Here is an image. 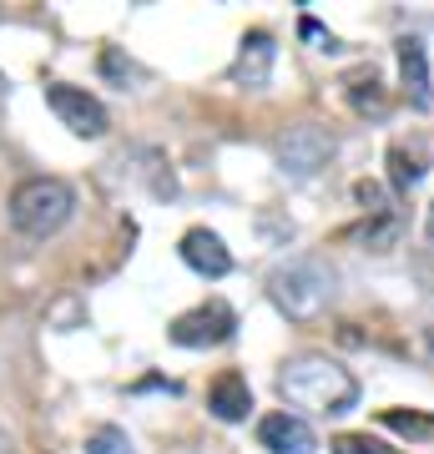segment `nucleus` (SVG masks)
Here are the masks:
<instances>
[{
    "mask_svg": "<svg viewBox=\"0 0 434 454\" xmlns=\"http://www.w3.org/2000/svg\"><path fill=\"white\" fill-rule=\"evenodd\" d=\"M86 454H137L131 450V434L127 429H116V424H101L86 434Z\"/></svg>",
    "mask_w": 434,
    "mask_h": 454,
    "instance_id": "14",
    "label": "nucleus"
},
{
    "mask_svg": "<svg viewBox=\"0 0 434 454\" xmlns=\"http://www.w3.org/2000/svg\"><path fill=\"white\" fill-rule=\"evenodd\" d=\"M257 444L268 454H313L319 450V439L308 429L304 414H293V409H273V414H263L257 419Z\"/></svg>",
    "mask_w": 434,
    "mask_h": 454,
    "instance_id": "7",
    "label": "nucleus"
},
{
    "mask_svg": "<svg viewBox=\"0 0 434 454\" xmlns=\"http://www.w3.org/2000/svg\"><path fill=\"white\" fill-rule=\"evenodd\" d=\"M268 298L278 303L283 318L293 324H313L328 303H334V268L323 258H288L268 273Z\"/></svg>",
    "mask_w": 434,
    "mask_h": 454,
    "instance_id": "2",
    "label": "nucleus"
},
{
    "mask_svg": "<svg viewBox=\"0 0 434 454\" xmlns=\"http://www.w3.org/2000/svg\"><path fill=\"white\" fill-rule=\"evenodd\" d=\"M334 454H389V450L379 444V439H369V434H338Z\"/></svg>",
    "mask_w": 434,
    "mask_h": 454,
    "instance_id": "18",
    "label": "nucleus"
},
{
    "mask_svg": "<svg viewBox=\"0 0 434 454\" xmlns=\"http://www.w3.org/2000/svg\"><path fill=\"white\" fill-rule=\"evenodd\" d=\"M182 262L202 278H227L233 273V253L223 247V238L212 232V227H193V232H182Z\"/></svg>",
    "mask_w": 434,
    "mask_h": 454,
    "instance_id": "10",
    "label": "nucleus"
},
{
    "mask_svg": "<svg viewBox=\"0 0 434 454\" xmlns=\"http://www.w3.org/2000/svg\"><path fill=\"white\" fill-rule=\"evenodd\" d=\"M354 197L364 202V212H369V217H379V223H394V202H389V192L379 187V182L364 177V182L354 187Z\"/></svg>",
    "mask_w": 434,
    "mask_h": 454,
    "instance_id": "16",
    "label": "nucleus"
},
{
    "mask_svg": "<svg viewBox=\"0 0 434 454\" xmlns=\"http://www.w3.org/2000/svg\"><path fill=\"white\" fill-rule=\"evenodd\" d=\"M430 354H434V333H430Z\"/></svg>",
    "mask_w": 434,
    "mask_h": 454,
    "instance_id": "22",
    "label": "nucleus"
},
{
    "mask_svg": "<svg viewBox=\"0 0 434 454\" xmlns=\"http://www.w3.org/2000/svg\"><path fill=\"white\" fill-rule=\"evenodd\" d=\"M278 152V172L293 182H308L319 167H328V157H334V137L323 127H313V121H298V127H288L283 137L273 142Z\"/></svg>",
    "mask_w": 434,
    "mask_h": 454,
    "instance_id": "4",
    "label": "nucleus"
},
{
    "mask_svg": "<svg viewBox=\"0 0 434 454\" xmlns=\"http://www.w3.org/2000/svg\"><path fill=\"white\" fill-rule=\"evenodd\" d=\"M101 71H107V76H116V82H122V91H127V82H142V71H137L131 61H122V51H116V46L101 51Z\"/></svg>",
    "mask_w": 434,
    "mask_h": 454,
    "instance_id": "17",
    "label": "nucleus"
},
{
    "mask_svg": "<svg viewBox=\"0 0 434 454\" xmlns=\"http://www.w3.org/2000/svg\"><path fill=\"white\" fill-rule=\"evenodd\" d=\"M349 101H354L359 116H384V86H379V76L374 71L349 76Z\"/></svg>",
    "mask_w": 434,
    "mask_h": 454,
    "instance_id": "13",
    "label": "nucleus"
},
{
    "mask_svg": "<svg viewBox=\"0 0 434 454\" xmlns=\"http://www.w3.org/2000/svg\"><path fill=\"white\" fill-rule=\"evenodd\" d=\"M379 419H384L389 429L409 434V439H430V434H434V414H414V409H409V414H404V409H384Z\"/></svg>",
    "mask_w": 434,
    "mask_h": 454,
    "instance_id": "15",
    "label": "nucleus"
},
{
    "mask_svg": "<svg viewBox=\"0 0 434 454\" xmlns=\"http://www.w3.org/2000/svg\"><path fill=\"white\" fill-rule=\"evenodd\" d=\"M424 238L434 243V207H430V217H424Z\"/></svg>",
    "mask_w": 434,
    "mask_h": 454,
    "instance_id": "21",
    "label": "nucleus"
},
{
    "mask_svg": "<svg viewBox=\"0 0 434 454\" xmlns=\"http://www.w3.org/2000/svg\"><path fill=\"white\" fill-rule=\"evenodd\" d=\"M273 61H278V46L268 31H248L238 46V61H233V86H242V91H263V86L273 82Z\"/></svg>",
    "mask_w": 434,
    "mask_h": 454,
    "instance_id": "8",
    "label": "nucleus"
},
{
    "mask_svg": "<svg viewBox=\"0 0 434 454\" xmlns=\"http://www.w3.org/2000/svg\"><path fill=\"white\" fill-rule=\"evenodd\" d=\"M233 333H238V313L227 309L223 298L178 313L172 328H167V339L178 343V348H217V343H227Z\"/></svg>",
    "mask_w": 434,
    "mask_h": 454,
    "instance_id": "5",
    "label": "nucleus"
},
{
    "mask_svg": "<svg viewBox=\"0 0 434 454\" xmlns=\"http://www.w3.org/2000/svg\"><path fill=\"white\" fill-rule=\"evenodd\" d=\"M208 409H212V419H223V424H238L248 419V409H253V389H248V379L242 373H217L212 379V389H208Z\"/></svg>",
    "mask_w": 434,
    "mask_h": 454,
    "instance_id": "11",
    "label": "nucleus"
},
{
    "mask_svg": "<svg viewBox=\"0 0 434 454\" xmlns=\"http://www.w3.org/2000/svg\"><path fill=\"white\" fill-rule=\"evenodd\" d=\"M11 227H16L20 238H56L66 223H71V212H76V192H71V182L61 177H26L11 192Z\"/></svg>",
    "mask_w": 434,
    "mask_h": 454,
    "instance_id": "3",
    "label": "nucleus"
},
{
    "mask_svg": "<svg viewBox=\"0 0 434 454\" xmlns=\"http://www.w3.org/2000/svg\"><path fill=\"white\" fill-rule=\"evenodd\" d=\"M46 106L61 116L66 131H76V137H101V131L112 127V116L101 106L86 86H66V82H51L46 86Z\"/></svg>",
    "mask_w": 434,
    "mask_h": 454,
    "instance_id": "6",
    "label": "nucleus"
},
{
    "mask_svg": "<svg viewBox=\"0 0 434 454\" xmlns=\"http://www.w3.org/2000/svg\"><path fill=\"white\" fill-rule=\"evenodd\" d=\"M394 56H399V82H404L409 106H414V112H430L434 91H430V51H424V41H419V35H399Z\"/></svg>",
    "mask_w": 434,
    "mask_h": 454,
    "instance_id": "9",
    "label": "nucleus"
},
{
    "mask_svg": "<svg viewBox=\"0 0 434 454\" xmlns=\"http://www.w3.org/2000/svg\"><path fill=\"white\" fill-rule=\"evenodd\" d=\"M0 454H16V444H11V434L0 429Z\"/></svg>",
    "mask_w": 434,
    "mask_h": 454,
    "instance_id": "20",
    "label": "nucleus"
},
{
    "mask_svg": "<svg viewBox=\"0 0 434 454\" xmlns=\"http://www.w3.org/2000/svg\"><path fill=\"white\" fill-rule=\"evenodd\" d=\"M278 394L288 409L334 419V414H349L359 404V379L328 354H293L278 369Z\"/></svg>",
    "mask_w": 434,
    "mask_h": 454,
    "instance_id": "1",
    "label": "nucleus"
},
{
    "mask_svg": "<svg viewBox=\"0 0 434 454\" xmlns=\"http://www.w3.org/2000/svg\"><path fill=\"white\" fill-rule=\"evenodd\" d=\"M424 172H430V146H424V137H409V142L399 137V142L389 146V182H394L399 192L419 187Z\"/></svg>",
    "mask_w": 434,
    "mask_h": 454,
    "instance_id": "12",
    "label": "nucleus"
},
{
    "mask_svg": "<svg viewBox=\"0 0 434 454\" xmlns=\"http://www.w3.org/2000/svg\"><path fill=\"white\" fill-rule=\"evenodd\" d=\"M298 35H304V41H313V51H338L334 31H323V26H319L313 16H304V20H298Z\"/></svg>",
    "mask_w": 434,
    "mask_h": 454,
    "instance_id": "19",
    "label": "nucleus"
}]
</instances>
